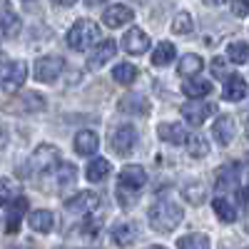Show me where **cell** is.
Wrapping results in <instances>:
<instances>
[{
  "label": "cell",
  "instance_id": "cell-1",
  "mask_svg": "<svg viewBox=\"0 0 249 249\" xmlns=\"http://www.w3.org/2000/svg\"><path fill=\"white\" fill-rule=\"evenodd\" d=\"M147 217H150V227H152L155 232L170 234V232L177 230V224L182 222L184 210H182L177 202H172V199H160L157 204L150 207V214Z\"/></svg>",
  "mask_w": 249,
  "mask_h": 249
},
{
  "label": "cell",
  "instance_id": "cell-4",
  "mask_svg": "<svg viewBox=\"0 0 249 249\" xmlns=\"http://www.w3.org/2000/svg\"><path fill=\"white\" fill-rule=\"evenodd\" d=\"M117 184H120V190L122 195H132L137 190H142L144 184H147V172H144V167H140V164H124V167L120 170L117 175Z\"/></svg>",
  "mask_w": 249,
  "mask_h": 249
},
{
  "label": "cell",
  "instance_id": "cell-16",
  "mask_svg": "<svg viewBox=\"0 0 249 249\" xmlns=\"http://www.w3.org/2000/svg\"><path fill=\"white\" fill-rule=\"evenodd\" d=\"M75 152L77 155H82V157H90V155H95L97 152V147H100V140H97V132H92V130H80L77 135H75Z\"/></svg>",
  "mask_w": 249,
  "mask_h": 249
},
{
  "label": "cell",
  "instance_id": "cell-30",
  "mask_svg": "<svg viewBox=\"0 0 249 249\" xmlns=\"http://www.w3.org/2000/svg\"><path fill=\"white\" fill-rule=\"evenodd\" d=\"M227 60L234 62V65H244V62L249 60V45L247 43H230L227 45Z\"/></svg>",
  "mask_w": 249,
  "mask_h": 249
},
{
  "label": "cell",
  "instance_id": "cell-33",
  "mask_svg": "<svg viewBox=\"0 0 249 249\" xmlns=\"http://www.w3.org/2000/svg\"><path fill=\"white\" fill-rule=\"evenodd\" d=\"M23 107H25L28 112L45 110V97L40 95V92H25V95H23Z\"/></svg>",
  "mask_w": 249,
  "mask_h": 249
},
{
  "label": "cell",
  "instance_id": "cell-23",
  "mask_svg": "<svg viewBox=\"0 0 249 249\" xmlns=\"http://www.w3.org/2000/svg\"><path fill=\"white\" fill-rule=\"evenodd\" d=\"M204 68V60L199 57V55H182L179 57V62H177V72L179 75H184L187 80H192L195 75H199V70Z\"/></svg>",
  "mask_w": 249,
  "mask_h": 249
},
{
  "label": "cell",
  "instance_id": "cell-10",
  "mask_svg": "<svg viewBox=\"0 0 249 249\" xmlns=\"http://www.w3.org/2000/svg\"><path fill=\"white\" fill-rule=\"evenodd\" d=\"M62 68H65V60L60 55H45V57L35 60V77L40 82H55V77L62 72Z\"/></svg>",
  "mask_w": 249,
  "mask_h": 249
},
{
  "label": "cell",
  "instance_id": "cell-39",
  "mask_svg": "<svg viewBox=\"0 0 249 249\" xmlns=\"http://www.w3.org/2000/svg\"><path fill=\"white\" fill-rule=\"evenodd\" d=\"M237 199H239V204L244 207V210L249 212V187H244V190L237 192Z\"/></svg>",
  "mask_w": 249,
  "mask_h": 249
},
{
  "label": "cell",
  "instance_id": "cell-7",
  "mask_svg": "<svg viewBox=\"0 0 249 249\" xmlns=\"http://www.w3.org/2000/svg\"><path fill=\"white\" fill-rule=\"evenodd\" d=\"M25 210H28V199L25 197H18L15 202L3 204V217H5L3 230H5V234H18L20 232V222H23Z\"/></svg>",
  "mask_w": 249,
  "mask_h": 249
},
{
  "label": "cell",
  "instance_id": "cell-8",
  "mask_svg": "<svg viewBox=\"0 0 249 249\" xmlns=\"http://www.w3.org/2000/svg\"><path fill=\"white\" fill-rule=\"evenodd\" d=\"M179 112H182V117L190 124L199 127V124H204L207 117L217 112V107L210 105V102H202V100H190V102H184V105L179 107Z\"/></svg>",
  "mask_w": 249,
  "mask_h": 249
},
{
  "label": "cell",
  "instance_id": "cell-15",
  "mask_svg": "<svg viewBox=\"0 0 249 249\" xmlns=\"http://www.w3.org/2000/svg\"><path fill=\"white\" fill-rule=\"evenodd\" d=\"M115 53H117V43H115V40H102V43L92 50L88 65H90L92 70H97V68L105 65V62H110V60L115 57Z\"/></svg>",
  "mask_w": 249,
  "mask_h": 249
},
{
  "label": "cell",
  "instance_id": "cell-37",
  "mask_svg": "<svg viewBox=\"0 0 249 249\" xmlns=\"http://www.w3.org/2000/svg\"><path fill=\"white\" fill-rule=\"evenodd\" d=\"M100 230H102V217H97V214L85 217V222H82V232H85L88 237H97Z\"/></svg>",
  "mask_w": 249,
  "mask_h": 249
},
{
  "label": "cell",
  "instance_id": "cell-29",
  "mask_svg": "<svg viewBox=\"0 0 249 249\" xmlns=\"http://www.w3.org/2000/svg\"><path fill=\"white\" fill-rule=\"evenodd\" d=\"M212 207H214V214H217L222 222H234V219H237V210L232 207V202L227 199V197H214Z\"/></svg>",
  "mask_w": 249,
  "mask_h": 249
},
{
  "label": "cell",
  "instance_id": "cell-12",
  "mask_svg": "<svg viewBox=\"0 0 249 249\" xmlns=\"http://www.w3.org/2000/svg\"><path fill=\"white\" fill-rule=\"evenodd\" d=\"M122 48L127 50L130 55H142V53L150 50V37H147V33H144L142 28H132V30L124 33Z\"/></svg>",
  "mask_w": 249,
  "mask_h": 249
},
{
  "label": "cell",
  "instance_id": "cell-35",
  "mask_svg": "<svg viewBox=\"0 0 249 249\" xmlns=\"http://www.w3.org/2000/svg\"><path fill=\"white\" fill-rule=\"evenodd\" d=\"M0 197H3V204L15 202V199L20 197V184L13 182L10 177H3V192H0Z\"/></svg>",
  "mask_w": 249,
  "mask_h": 249
},
{
  "label": "cell",
  "instance_id": "cell-9",
  "mask_svg": "<svg viewBox=\"0 0 249 249\" xmlns=\"http://www.w3.org/2000/svg\"><path fill=\"white\" fill-rule=\"evenodd\" d=\"M97 207H100V197L95 192H77L65 202V210L70 214H85V217L95 214Z\"/></svg>",
  "mask_w": 249,
  "mask_h": 249
},
{
  "label": "cell",
  "instance_id": "cell-27",
  "mask_svg": "<svg viewBox=\"0 0 249 249\" xmlns=\"http://www.w3.org/2000/svg\"><path fill=\"white\" fill-rule=\"evenodd\" d=\"M140 70L135 65H130V62H120V65H115L112 70V80L120 82V85H132V82L137 80Z\"/></svg>",
  "mask_w": 249,
  "mask_h": 249
},
{
  "label": "cell",
  "instance_id": "cell-14",
  "mask_svg": "<svg viewBox=\"0 0 249 249\" xmlns=\"http://www.w3.org/2000/svg\"><path fill=\"white\" fill-rule=\"evenodd\" d=\"M234 130H237L234 117L232 115H219L212 124V137L217 140V144H230L232 137H234Z\"/></svg>",
  "mask_w": 249,
  "mask_h": 249
},
{
  "label": "cell",
  "instance_id": "cell-22",
  "mask_svg": "<svg viewBox=\"0 0 249 249\" xmlns=\"http://www.w3.org/2000/svg\"><path fill=\"white\" fill-rule=\"evenodd\" d=\"M182 92L192 100H202L212 92V82L210 80H202V77H192V80H184Z\"/></svg>",
  "mask_w": 249,
  "mask_h": 249
},
{
  "label": "cell",
  "instance_id": "cell-31",
  "mask_svg": "<svg viewBox=\"0 0 249 249\" xmlns=\"http://www.w3.org/2000/svg\"><path fill=\"white\" fill-rule=\"evenodd\" d=\"M177 249H210V237L207 234H187L177 239Z\"/></svg>",
  "mask_w": 249,
  "mask_h": 249
},
{
  "label": "cell",
  "instance_id": "cell-2",
  "mask_svg": "<svg viewBox=\"0 0 249 249\" xmlns=\"http://www.w3.org/2000/svg\"><path fill=\"white\" fill-rule=\"evenodd\" d=\"M100 28H97V23L95 20H90V18H80L77 23L68 30V35H65V40H68V45L72 48V50H88V48H97L100 45Z\"/></svg>",
  "mask_w": 249,
  "mask_h": 249
},
{
  "label": "cell",
  "instance_id": "cell-5",
  "mask_svg": "<svg viewBox=\"0 0 249 249\" xmlns=\"http://www.w3.org/2000/svg\"><path fill=\"white\" fill-rule=\"evenodd\" d=\"M28 77V65L23 60H8L3 57V90L5 92H15Z\"/></svg>",
  "mask_w": 249,
  "mask_h": 249
},
{
  "label": "cell",
  "instance_id": "cell-19",
  "mask_svg": "<svg viewBox=\"0 0 249 249\" xmlns=\"http://www.w3.org/2000/svg\"><path fill=\"white\" fill-rule=\"evenodd\" d=\"M224 100H230V102H239L247 97V80L242 75H230L224 82V90H222Z\"/></svg>",
  "mask_w": 249,
  "mask_h": 249
},
{
  "label": "cell",
  "instance_id": "cell-36",
  "mask_svg": "<svg viewBox=\"0 0 249 249\" xmlns=\"http://www.w3.org/2000/svg\"><path fill=\"white\" fill-rule=\"evenodd\" d=\"M75 175H77L75 164H68V162H62L60 167L55 170V179H57V184H70V182L75 179Z\"/></svg>",
  "mask_w": 249,
  "mask_h": 249
},
{
  "label": "cell",
  "instance_id": "cell-28",
  "mask_svg": "<svg viewBox=\"0 0 249 249\" xmlns=\"http://www.w3.org/2000/svg\"><path fill=\"white\" fill-rule=\"evenodd\" d=\"M187 152H190V157H195V160H202V157L210 155V142H207V137H202L199 132L190 135V140H187Z\"/></svg>",
  "mask_w": 249,
  "mask_h": 249
},
{
  "label": "cell",
  "instance_id": "cell-25",
  "mask_svg": "<svg viewBox=\"0 0 249 249\" xmlns=\"http://www.w3.org/2000/svg\"><path fill=\"white\" fill-rule=\"evenodd\" d=\"M182 195L187 197V202H190V204L199 207L207 199V187H204V182H187L182 187Z\"/></svg>",
  "mask_w": 249,
  "mask_h": 249
},
{
  "label": "cell",
  "instance_id": "cell-24",
  "mask_svg": "<svg viewBox=\"0 0 249 249\" xmlns=\"http://www.w3.org/2000/svg\"><path fill=\"white\" fill-rule=\"evenodd\" d=\"M110 170H112V167H110V162H107L105 157H97V160H92V162L88 164L85 175H88L90 182H102V179H107Z\"/></svg>",
  "mask_w": 249,
  "mask_h": 249
},
{
  "label": "cell",
  "instance_id": "cell-32",
  "mask_svg": "<svg viewBox=\"0 0 249 249\" xmlns=\"http://www.w3.org/2000/svg\"><path fill=\"white\" fill-rule=\"evenodd\" d=\"M195 23H192V18L187 15V13H177L175 20H172V33L177 35H187V33H192Z\"/></svg>",
  "mask_w": 249,
  "mask_h": 249
},
{
  "label": "cell",
  "instance_id": "cell-6",
  "mask_svg": "<svg viewBox=\"0 0 249 249\" xmlns=\"http://www.w3.org/2000/svg\"><path fill=\"white\" fill-rule=\"evenodd\" d=\"M135 144H137V130L132 127V124H122V127H117L112 132V140H110L112 152L127 157V155H132Z\"/></svg>",
  "mask_w": 249,
  "mask_h": 249
},
{
  "label": "cell",
  "instance_id": "cell-11",
  "mask_svg": "<svg viewBox=\"0 0 249 249\" xmlns=\"http://www.w3.org/2000/svg\"><path fill=\"white\" fill-rule=\"evenodd\" d=\"M132 18H135L132 8L124 5V3H110L105 10H102V23H105L107 28H112V30H117V28H122V25H127Z\"/></svg>",
  "mask_w": 249,
  "mask_h": 249
},
{
  "label": "cell",
  "instance_id": "cell-3",
  "mask_svg": "<svg viewBox=\"0 0 249 249\" xmlns=\"http://www.w3.org/2000/svg\"><path fill=\"white\" fill-rule=\"evenodd\" d=\"M60 164H62V160H60V150L55 144H40L33 152L28 167H30V172L40 175V172H55Z\"/></svg>",
  "mask_w": 249,
  "mask_h": 249
},
{
  "label": "cell",
  "instance_id": "cell-21",
  "mask_svg": "<svg viewBox=\"0 0 249 249\" xmlns=\"http://www.w3.org/2000/svg\"><path fill=\"white\" fill-rule=\"evenodd\" d=\"M28 224H30V230L33 232H40V234H48L53 230V224H55V217L50 210H35L28 214Z\"/></svg>",
  "mask_w": 249,
  "mask_h": 249
},
{
  "label": "cell",
  "instance_id": "cell-38",
  "mask_svg": "<svg viewBox=\"0 0 249 249\" xmlns=\"http://www.w3.org/2000/svg\"><path fill=\"white\" fill-rule=\"evenodd\" d=\"M232 8H234V15L237 18H244L249 13V0H239V3H234Z\"/></svg>",
  "mask_w": 249,
  "mask_h": 249
},
{
  "label": "cell",
  "instance_id": "cell-18",
  "mask_svg": "<svg viewBox=\"0 0 249 249\" xmlns=\"http://www.w3.org/2000/svg\"><path fill=\"white\" fill-rule=\"evenodd\" d=\"M0 30H3V37L5 40H10V37H15L18 33H20V18L13 13V8H10V3H3L0 5Z\"/></svg>",
  "mask_w": 249,
  "mask_h": 249
},
{
  "label": "cell",
  "instance_id": "cell-13",
  "mask_svg": "<svg viewBox=\"0 0 249 249\" xmlns=\"http://www.w3.org/2000/svg\"><path fill=\"white\" fill-rule=\"evenodd\" d=\"M157 137L162 142H167V144H187V140H190L184 124H179V122H162V124H157Z\"/></svg>",
  "mask_w": 249,
  "mask_h": 249
},
{
  "label": "cell",
  "instance_id": "cell-40",
  "mask_svg": "<svg viewBox=\"0 0 249 249\" xmlns=\"http://www.w3.org/2000/svg\"><path fill=\"white\" fill-rule=\"evenodd\" d=\"M244 132H247V137H249V117H247V122H244Z\"/></svg>",
  "mask_w": 249,
  "mask_h": 249
},
{
  "label": "cell",
  "instance_id": "cell-17",
  "mask_svg": "<svg viewBox=\"0 0 249 249\" xmlns=\"http://www.w3.org/2000/svg\"><path fill=\"white\" fill-rule=\"evenodd\" d=\"M137 234H140V227L135 222H120L112 227V242L117 247H130L137 239Z\"/></svg>",
  "mask_w": 249,
  "mask_h": 249
},
{
  "label": "cell",
  "instance_id": "cell-34",
  "mask_svg": "<svg viewBox=\"0 0 249 249\" xmlns=\"http://www.w3.org/2000/svg\"><path fill=\"white\" fill-rule=\"evenodd\" d=\"M234 175H237V164H227V167H222V170L217 172V187H219V190H224V187H232V184H237Z\"/></svg>",
  "mask_w": 249,
  "mask_h": 249
},
{
  "label": "cell",
  "instance_id": "cell-41",
  "mask_svg": "<svg viewBox=\"0 0 249 249\" xmlns=\"http://www.w3.org/2000/svg\"><path fill=\"white\" fill-rule=\"evenodd\" d=\"M144 249H164V247H157V244H155V247H144Z\"/></svg>",
  "mask_w": 249,
  "mask_h": 249
},
{
  "label": "cell",
  "instance_id": "cell-20",
  "mask_svg": "<svg viewBox=\"0 0 249 249\" xmlns=\"http://www.w3.org/2000/svg\"><path fill=\"white\" fill-rule=\"evenodd\" d=\"M117 110L127 112V115H147L150 112V102L144 100L142 95H124L117 102Z\"/></svg>",
  "mask_w": 249,
  "mask_h": 249
},
{
  "label": "cell",
  "instance_id": "cell-26",
  "mask_svg": "<svg viewBox=\"0 0 249 249\" xmlns=\"http://www.w3.org/2000/svg\"><path fill=\"white\" fill-rule=\"evenodd\" d=\"M177 57V50L172 43H160L152 53V65L155 68H164V65H170V62Z\"/></svg>",
  "mask_w": 249,
  "mask_h": 249
}]
</instances>
